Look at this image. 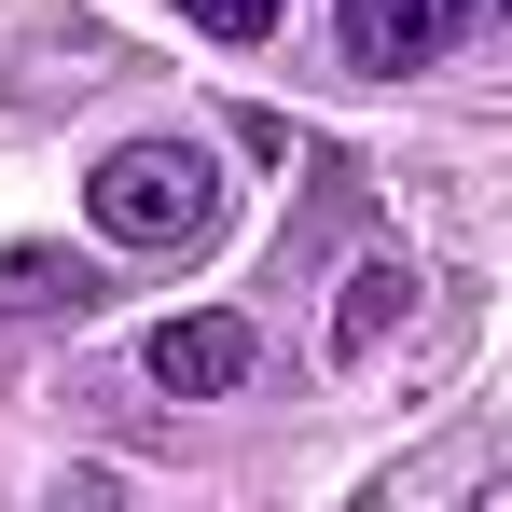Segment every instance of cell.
<instances>
[{"instance_id":"6da1fadb","label":"cell","mask_w":512,"mask_h":512,"mask_svg":"<svg viewBox=\"0 0 512 512\" xmlns=\"http://www.w3.org/2000/svg\"><path fill=\"white\" fill-rule=\"evenodd\" d=\"M84 208H97L111 250H208V236H222V167H208L194 139H125V153L84 180Z\"/></svg>"},{"instance_id":"7a4b0ae2","label":"cell","mask_w":512,"mask_h":512,"mask_svg":"<svg viewBox=\"0 0 512 512\" xmlns=\"http://www.w3.org/2000/svg\"><path fill=\"white\" fill-rule=\"evenodd\" d=\"M471 14H485V0H333L346 70H429V56H443Z\"/></svg>"},{"instance_id":"3957f363","label":"cell","mask_w":512,"mask_h":512,"mask_svg":"<svg viewBox=\"0 0 512 512\" xmlns=\"http://www.w3.org/2000/svg\"><path fill=\"white\" fill-rule=\"evenodd\" d=\"M250 319H222V305H208V319H167V333H153V388H167V402H222V388H250Z\"/></svg>"},{"instance_id":"277c9868","label":"cell","mask_w":512,"mask_h":512,"mask_svg":"<svg viewBox=\"0 0 512 512\" xmlns=\"http://www.w3.org/2000/svg\"><path fill=\"white\" fill-rule=\"evenodd\" d=\"M402 305H416V277H402V263H360V277H346V305H333V346H346V360H374Z\"/></svg>"},{"instance_id":"5b68a950","label":"cell","mask_w":512,"mask_h":512,"mask_svg":"<svg viewBox=\"0 0 512 512\" xmlns=\"http://www.w3.org/2000/svg\"><path fill=\"white\" fill-rule=\"evenodd\" d=\"M0 305H97V277L56 263V250H14V263H0Z\"/></svg>"},{"instance_id":"8992f818","label":"cell","mask_w":512,"mask_h":512,"mask_svg":"<svg viewBox=\"0 0 512 512\" xmlns=\"http://www.w3.org/2000/svg\"><path fill=\"white\" fill-rule=\"evenodd\" d=\"M180 14H194L208 42H263V28H277V0H180Z\"/></svg>"}]
</instances>
